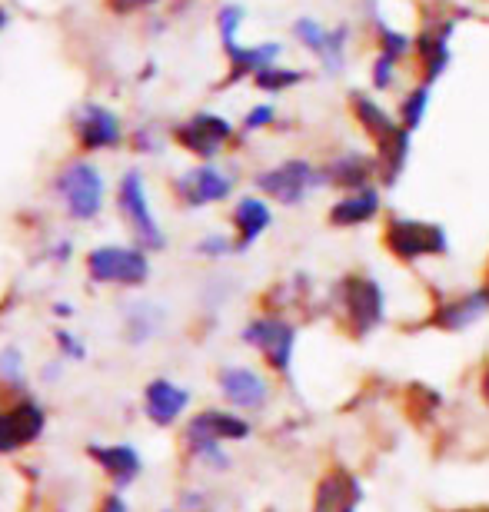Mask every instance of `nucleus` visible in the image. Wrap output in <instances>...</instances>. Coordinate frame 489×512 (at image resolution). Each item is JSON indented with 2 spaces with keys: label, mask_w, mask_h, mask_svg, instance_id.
<instances>
[{
  "label": "nucleus",
  "mask_w": 489,
  "mask_h": 512,
  "mask_svg": "<svg viewBox=\"0 0 489 512\" xmlns=\"http://www.w3.org/2000/svg\"><path fill=\"white\" fill-rule=\"evenodd\" d=\"M77 137L84 150H107L120 143V120L114 110L90 104L84 107V114L77 120Z\"/></svg>",
  "instance_id": "obj_17"
},
{
  "label": "nucleus",
  "mask_w": 489,
  "mask_h": 512,
  "mask_svg": "<svg viewBox=\"0 0 489 512\" xmlns=\"http://www.w3.org/2000/svg\"><path fill=\"white\" fill-rule=\"evenodd\" d=\"M376 173H380V170H376V157H366V153L346 150V153H340V157H333L330 163H326V167H323V180H326V187L353 193V190L373 187Z\"/></svg>",
  "instance_id": "obj_14"
},
{
  "label": "nucleus",
  "mask_w": 489,
  "mask_h": 512,
  "mask_svg": "<svg viewBox=\"0 0 489 512\" xmlns=\"http://www.w3.org/2000/svg\"><path fill=\"white\" fill-rule=\"evenodd\" d=\"M227 250H230V240H223V237H210V240L200 243V253H207V256H220Z\"/></svg>",
  "instance_id": "obj_33"
},
{
  "label": "nucleus",
  "mask_w": 489,
  "mask_h": 512,
  "mask_svg": "<svg viewBox=\"0 0 489 512\" xmlns=\"http://www.w3.org/2000/svg\"><path fill=\"white\" fill-rule=\"evenodd\" d=\"M267 124H273V107H253L250 114H247V120H243V130H260V127H267Z\"/></svg>",
  "instance_id": "obj_32"
},
{
  "label": "nucleus",
  "mask_w": 489,
  "mask_h": 512,
  "mask_svg": "<svg viewBox=\"0 0 489 512\" xmlns=\"http://www.w3.org/2000/svg\"><path fill=\"white\" fill-rule=\"evenodd\" d=\"M227 57H230V64H233V74H230V84H233V80H240V77H247V74H257V70H263V67H270L273 60L280 57V44H260V47L233 44V47H227Z\"/></svg>",
  "instance_id": "obj_22"
},
{
  "label": "nucleus",
  "mask_w": 489,
  "mask_h": 512,
  "mask_svg": "<svg viewBox=\"0 0 489 512\" xmlns=\"http://www.w3.org/2000/svg\"><path fill=\"white\" fill-rule=\"evenodd\" d=\"M453 20H443V24H430L420 30V37H413V50L420 57V67H423V84H433L446 74L450 67V34H453Z\"/></svg>",
  "instance_id": "obj_12"
},
{
  "label": "nucleus",
  "mask_w": 489,
  "mask_h": 512,
  "mask_svg": "<svg viewBox=\"0 0 489 512\" xmlns=\"http://www.w3.org/2000/svg\"><path fill=\"white\" fill-rule=\"evenodd\" d=\"M87 270L97 283H124V286H137L147 280L150 263L140 250H127V247H100L87 256Z\"/></svg>",
  "instance_id": "obj_7"
},
{
  "label": "nucleus",
  "mask_w": 489,
  "mask_h": 512,
  "mask_svg": "<svg viewBox=\"0 0 489 512\" xmlns=\"http://www.w3.org/2000/svg\"><path fill=\"white\" fill-rule=\"evenodd\" d=\"M450 512H489L483 506H460V509H450Z\"/></svg>",
  "instance_id": "obj_36"
},
{
  "label": "nucleus",
  "mask_w": 489,
  "mask_h": 512,
  "mask_svg": "<svg viewBox=\"0 0 489 512\" xmlns=\"http://www.w3.org/2000/svg\"><path fill=\"white\" fill-rule=\"evenodd\" d=\"M57 193L67 203V213L77 220H90L100 213V200H104V180L100 173L84 160L67 163L57 173Z\"/></svg>",
  "instance_id": "obj_6"
},
{
  "label": "nucleus",
  "mask_w": 489,
  "mask_h": 512,
  "mask_svg": "<svg viewBox=\"0 0 489 512\" xmlns=\"http://www.w3.org/2000/svg\"><path fill=\"white\" fill-rule=\"evenodd\" d=\"M230 137H233V124L217 114H197V117H190L187 124L177 127L180 147H187L190 153H197L203 160L217 157Z\"/></svg>",
  "instance_id": "obj_11"
},
{
  "label": "nucleus",
  "mask_w": 489,
  "mask_h": 512,
  "mask_svg": "<svg viewBox=\"0 0 489 512\" xmlns=\"http://www.w3.org/2000/svg\"><path fill=\"white\" fill-rule=\"evenodd\" d=\"M426 110H430V84H420V87H413L410 94L403 97V104H400V127L406 130H416L423 124V117H426Z\"/></svg>",
  "instance_id": "obj_25"
},
{
  "label": "nucleus",
  "mask_w": 489,
  "mask_h": 512,
  "mask_svg": "<svg viewBox=\"0 0 489 512\" xmlns=\"http://www.w3.org/2000/svg\"><path fill=\"white\" fill-rule=\"evenodd\" d=\"M120 210H124V217L134 223V230H137L140 240L150 243V247H160L163 237H160V230H157V220L150 217L144 180H140L137 173H127V177L120 180Z\"/></svg>",
  "instance_id": "obj_15"
},
{
  "label": "nucleus",
  "mask_w": 489,
  "mask_h": 512,
  "mask_svg": "<svg viewBox=\"0 0 489 512\" xmlns=\"http://www.w3.org/2000/svg\"><path fill=\"white\" fill-rule=\"evenodd\" d=\"M380 190L376 187H363V190H353V193H343L340 200L333 203L330 213H326V223L333 230H356V227H366L380 217Z\"/></svg>",
  "instance_id": "obj_13"
},
{
  "label": "nucleus",
  "mask_w": 489,
  "mask_h": 512,
  "mask_svg": "<svg viewBox=\"0 0 489 512\" xmlns=\"http://www.w3.org/2000/svg\"><path fill=\"white\" fill-rule=\"evenodd\" d=\"M40 429H44V413H40L37 406L24 403L17 409H10V413L0 416V453L27 446L30 439L40 436Z\"/></svg>",
  "instance_id": "obj_18"
},
{
  "label": "nucleus",
  "mask_w": 489,
  "mask_h": 512,
  "mask_svg": "<svg viewBox=\"0 0 489 512\" xmlns=\"http://www.w3.org/2000/svg\"><path fill=\"white\" fill-rule=\"evenodd\" d=\"M489 313V293L486 286H476V290H466L460 296H450V300H440L426 316V326L440 333H463L483 320Z\"/></svg>",
  "instance_id": "obj_8"
},
{
  "label": "nucleus",
  "mask_w": 489,
  "mask_h": 512,
  "mask_svg": "<svg viewBox=\"0 0 489 512\" xmlns=\"http://www.w3.org/2000/svg\"><path fill=\"white\" fill-rule=\"evenodd\" d=\"M243 343H250L257 350L273 373L290 376L293 370V353H297V326L283 316H257L247 330H243Z\"/></svg>",
  "instance_id": "obj_4"
},
{
  "label": "nucleus",
  "mask_w": 489,
  "mask_h": 512,
  "mask_svg": "<svg viewBox=\"0 0 489 512\" xmlns=\"http://www.w3.org/2000/svg\"><path fill=\"white\" fill-rule=\"evenodd\" d=\"M250 436V423L243 416L223 413V409H207V413L193 416L187 426V443L197 456L223 463L220 446L223 443H240Z\"/></svg>",
  "instance_id": "obj_5"
},
{
  "label": "nucleus",
  "mask_w": 489,
  "mask_h": 512,
  "mask_svg": "<svg viewBox=\"0 0 489 512\" xmlns=\"http://www.w3.org/2000/svg\"><path fill=\"white\" fill-rule=\"evenodd\" d=\"M383 250L396 263H420L436 260L450 253V237L440 223L413 220V217H390L383 223Z\"/></svg>",
  "instance_id": "obj_2"
},
{
  "label": "nucleus",
  "mask_w": 489,
  "mask_h": 512,
  "mask_svg": "<svg viewBox=\"0 0 489 512\" xmlns=\"http://www.w3.org/2000/svg\"><path fill=\"white\" fill-rule=\"evenodd\" d=\"M317 187H326L323 170L307 160H283L277 167L257 173V190L263 197L283 203V207H300Z\"/></svg>",
  "instance_id": "obj_3"
},
{
  "label": "nucleus",
  "mask_w": 489,
  "mask_h": 512,
  "mask_svg": "<svg viewBox=\"0 0 489 512\" xmlns=\"http://www.w3.org/2000/svg\"><path fill=\"white\" fill-rule=\"evenodd\" d=\"M7 24V14H4V7H0V27H4Z\"/></svg>",
  "instance_id": "obj_37"
},
{
  "label": "nucleus",
  "mask_w": 489,
  "mask_h": 512,
  "mask_svg": "<svg viewBox=\"0 0 489 512\" xmlns=\"http://www.w3.org/2000/svg\"><path fill=\"white\" fill-rule=\"evenodd\" d=\"M217 383L223 399L237 409H247V413H257L270 403V383L250 366H223Z\"/></svg>",
  "instance_id": "obj_10"
},
{
  "label": "nucleus",
  "mask_w": 489,
  "mask_h": 512,
  "mask_svg": "<svg viewBox=\"0 0 489 512\" xmlns=\"http://www.w3.org/2000/svg\"><path fill=\"white\" fill-rule=\"evenodd\" d=\"M273 223V213L270 207L263 203L260 197H243L237 203V210H233V227H237V243H233V250H250L253 243H257L267 227Z\"/></svg>",
  "instance_id": "obj_20"
},
{
  "label": "nucleus",
  "mask_w": 489,
  "mask_h": 512,
  "mask_svg": "<svg viewBox=\"0 0 489 512\" xmlns=\"http://www.w3.org/2000/svg\"><path fill=\"white\" fill-rule=\"evenodd\" d=\"M376 47H380V54L393 57V60H403L406 54H413V37H406L403 30H393L386 27L383 20L376 24Z\"/></svg>",
  "instance_id": "obj_26"
},
{
  "label": "nucleus",
  "mask_w": 489,
  "mask_h": 512,
  "mask_svg": "<svg viewBox=\"0 0 489 512\" xmlns=\"http://www.w3.org/2000/svg\"><path fill=\"white\" fill-rule=\"evenodd\" d=\"M480 399L489 406V356H486V363H483V373H480Z\"/></svg>",
  "instance_id": "obj_35"
},
{
  "label": "nucleus",
  "mask_w": 489,
  "mask_h": 512,
  "mask_svg": "<svg viewBox=\"0 0 489 512\" xmlns=\"http://www.w3.org/2000/svg\"><path fill=\"white\" fill-rule=\"evenodd\" d=\"M350 114L356 117V124L363 127L366 137L373 140V147H380V143L393 140L396 133L403 130L390 114H386V110H383L380 104H376L373 97L360 94V90H353V94H350Z\"/></svg>",
  "instance_id": "obj_19"
},
{
  "label": "nucleus",
  "mask_w": 489,
  "mask_h": 512,
  "mask_svg": "<svg viewBox=\"0 0 489 512\" xmlns=\"http://www.w3.org/2000/svg\"><path fill=\"white\" fill-rule=\"evenodd\" d=\"M336 306H340L343 330L353 340H366L383 326L386 320V293L380 280H373L370 273H346L336 283Z\"/></svg>",
  "instance_id": "obj_1"
},
{
  "label": "nucleus",
  "mask_w": 489,
  "mask_h": 512,
  "mask_svg": "<svg viewBox=\"0 0 489 512\" xmlns=\"http://www.w3.org/2000/svg\"><path fill=\"white\" fill-rule=\"evenodd\" d=\"M293 34H297V40L303 47L310 50V54H323V44H326V27L317 24L313 17H300L297 24H293Z\"/></svg>",
  "instance_id": "obj_29"
},
{
  "label": "nucleus",
  "mask_w": 489,
  "mask_h": 512,
  "mask_svg": "<svg viewBox=\"0 0 489 512\" xmlns=\"http://www.w3.org/2000/svg\"><path fill=\"white\" fill-rule=\"evenodd\" d=\"M303 70H290V67H263L253 74V84H257L260 90H267V94H280V90H290V87H297L303 84Z\"/></svg>",
  "instance_id": "obj_24"
},
{
  "label": "nucleus",
  "mask_w": 489,
  "mask_h": 512,
  "mask_svg": "<svg viewBox=\"0 0 489 512\" xmlns=\"http://www.w3.org/2000/svg\"><path fill=\"white\" fill-rule=\"evenodd\" d=\"M396 64H400V60H393V57H386V54H380V57L373 60V87L376 90H390Z\"/></svg>",
  "instance_id": "obj_31"
},
{
  "label": "nucleus",
  "mask_w": 489,
  "mask_h": 512,
  "mask_svg": "<svg viewBox=\"0 0 489 512\" xmlns=\"http://www.w3.org/2000/svg\"><path fill=\"white\" fill-rule=\"evenodd\" d=\"M360 506H363V483L353 469L330 466L317 479L310 512H360Z\"/></svg>",
  "instance_id": "obj_9"
},
{
  "label": "nucleus",
  "mask_w": 489,
  "mask_h": 512,
  "mask_svg": "<svg viewBox=\"0 0 489 512\" xmlns=\"http://www.w3.org/2000/svg\"><path fill=\"white\" fill-rule=\"evenodd\" d=\"M406 403H410V409L416 416H433L436 409L443 406V396L436 393L433 386H420V383H413L410 389H406Z\"/></svg>",
  "instance_id": "obj_28"
},
{
  "label": "nucleus",
  "mask_w": 489,
  "mask_h": 512,
  "mask_svg": "<svg viewBox=\"0 0 489 512\" xmlns=\"http://www.w3.org/2000/svg\"><path fill=\"white\" fill-rule=\"evenodd\" d=\"M240 20H243V10L240 7H223L220 10V17H217V24H220V37H223V50L237 44V27H240Z\"/></svg>",
  "instance_id": "obj_30"
},
{
  "label": "nucleus",
  "mask_w": 489,
  "mask_h": 512,
  "mask_svg": "<svg viewBox=\"0 0 489 512\" xmlns=\"http://www.w3.org/2000/svg\"><path fill=\"white\" fill-rule=\"evenodd\" d=\"M157 4V0H110V10H117V14H130V10H140V7H150Z\"/></svg>",
  "instance_id": "obj_34"
},
{
  "label": "nucleus",
  "mask_w": 489,
  "mask_h": 512,
  "mask_svg": "<svg viewBox=\"0 0 489 512\" xmlns=\"http://www.w3.org/2000/svg\"><path fill=\"white\" fill-rule=\"evenodd\" d=\"M346 37H350V30L346 27H333L326 30V44H323V67L330 70V74H340L343 70V60H346Z\"/></svg>",
  "instance_id": "obj_27"
},
{
  "label": "nucleus",
  "mask_w": 489,
  "mask_h": 512,
  "mask_svg": "<svg viewBox=\"0 0 489 512\" xmlns=\"http://www.w3.org/2000/svg\"><path fill=\"white\" fill-rule=\"evenodd\" d=\"M90 456H94L120 486L130 483V479H137V473H140V459L130 446H104V449L94 446L90 449Z\"/></svg>",
  "instance_id": "obj_23"
},
{
  "label": "nucleus",
  "mask_w": 489,
  "mask_h": 512,
  "mask_svg": "<svg viewBox=\"0 0 489 512\" xmlns=\"http://www.w3.org/2000/svg\"><path fill=\"white\" fill-rule=\"evenodd\" d=\"M190 403V393L167 380H154L147 386V416L160 426H170Z\"/></svg>",
  "instance_id": "obj_21"
},
{
  "label": "nucleus",
  "mask_w": 489,
  "mask_h": 512,
  "mask_svg": "<svg viewBox=\"0 0 489 512\" xmlns=\"http://www.w3.org/2000/svg\"><path fill=\"white\" fill-rule=\"evenodd\" d=\"M177 193L190 203V207H207V203H220L230 197L233 180L213 167H197L177 183Z\"/></svg>",
  "instance_id": "obj_16"
}]
</instances>
